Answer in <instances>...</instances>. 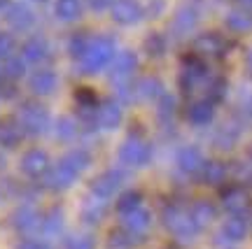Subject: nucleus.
Instances as JSON below:
<instances>
[{"label":"nucleus","mask_w":252,"mask_h":249,"mask_svg":"<svg viewBox=\"0 0 252 249\" xmlns=\"http://www.w3.org/2000/svg\"><path fill=\"white\" fill-rule=\"evenodd\" d=\"M112 56H115L112 42H108V40L94 42L91 47H87V52L82 56V61H84V72H98L100 68H105V65L112 61Z\"/></svg>","instance_id":"nucleus-2"},{"label":"nucleus","mask_w":252,"mask_h":249,"mask_svg":"<svg viewBox=\"0 0 252 249\" xmlns=\"http://www.w3.org/2000/svg\"><path fill=\"white\" fill-rule=\"evenodd\" d=\"M35 226H40V217L35 214V210H31V207L19 210L17 212V228H21V231H33Z\"/></svg>","instance_id":"nucleus-20"},{"label":"nucleus","mask_w":252,"mask_h":249,"mask_svg":"<svg viewBox=\"0 0 252 249\" xmlns=\"http://www.w3.org/2000/svg\"><path fill=\"white\" fill-rule=\"evenodd\" d=\"M103 214H105V198H91L89 203L84 205V219L91 223H96L103 219Z\"/></svg>","instance_id":"nucleus-19"},{"label":"nucleus","mask_w":252,"mask_h":249,"mask_svg":"<svg viewBox=\"0 0 252 249\" xmlns=\"http://www.w3.org/2000/svg\"><path fill=\"white\" fill-rule=\"evenodd\" d=\"M203 179H206L208 184H222L226 179V166L224 163H220V161H210L203 166Z\"/></svg>","instance_id":"nucleus-17"},{"label":"nucleus","mask_w":252,"mask_h":249,"mask_svg":"<svg viewBox=\"0 0 252 249\" xmlns=\"http://www.w3.org/2000/svg\"><path fill=\"white\" fill-rule=\"evenodd\" d=\"M138 93L145 96V98H157V96L161 93V84L157 80H143L138 84Z\"/></svg>","instance_id":"nucleus-25"},{"label":"nucleus","mask_w":252,"mask_h":249,"mask_svg":"<svg viewBox=\"0 0 252 249\" xmlns=\"http://www.w3.org/2000/svg\"><path fill=\"white\" fill-rule=\"evenodd\" d=\"M133 68H135V56L133 54H122L117 58V63H115V70H112V77L115 80H126L131 72H133Z\"/></svg>","instance_id":"nucleus-18"},{"label":"nucleus","mask_w":252,"mask_h":249,"mask_svg":"<svg viewBox=\"0 0 252 249\" xmlns=\"http://www.w3.org/2000/svg\"><path fill=\"white\" fill-rule=\"evenodd\" d=\"M140 240L138 235H133V233H128L126 228H122V231H115L112 233V247H131V245H135V242Z\"/></svg>","instance_id":"nucleus-24"},{"label":"nucleus","mask_w":252,"mask_h":249,"mask_svg":"<svg viewBox=\"0 0 252 249\" xmlns=\"http://www.w3.org/2000/svg\"><path fill=\"white\" fill-rule=\"evenodd\" d=\"M226 42L224 37L215 35V33H208V35H201L194 42V54L201 56V58H222L226 54Z\"/></svg>","instance_id":"nucleus-4"},{"label":"nucleus","mask_w":252,"mask_h":249,"mask_svg":"<svg viewBox=\"0 0 252 249\" xmlns=\"http://www.w3.org/2000/svg\"><path fill=\"white\" fill-rule=\"evenodd\" d=\"M59 133L61 135H72L75 133V128H72V124L68 121V119H63L61 124H59Z\"/></svg>","instance_id":"nucleus-31"},{"label":"nucleus","mask_w":252,"mask_h":249,"mask_svg":"<svg viewBox=\"0 0 252 249\" xmlns=\"http://www.w3.org/2000/svg\"><path fill=\"white\" fill-rule=\"evenodd\" d=\"M248 233V221L243 219V214H231L224 223H222V238L226 242H241Z\"/></svg>","instance_id":"nucleus-11"},{"label":"nucleus","mask_w":252,"mask_h":249,"mask_svg":"<svg viewBox=\"0 0 252 249\" xmlns=\"http://www.w3.org/2000/svg\"><path fill=\"white\" fill-rule=\"evenodd\" d=\"M0 2H2V0H0Z\"/></svg>","instance_id":"nucleus-34"},{"label":"nucleus","mask_w":252,"mask_h":249,"mask_svg":"<svg viewBox=\"0 0 252 249\" xmlns=\"http://www.w3.org/2000/svg\"><path fill=\"white\" fill-rule=\"evenodd\" d=\"M119 184H122V172L108 170V172H103V175L91 184V194L96 198H105V200H108L110 196H115V191L119 189Z\"/></svg>","instance_id":"nucleus-6"},{"label":"nucleus","mask_w":252,"mask_h":249,"mask_svg":"<svg viewBox=\"0 0 252 249\" xmlns=\"http://www.w3.org/2000/svg\"><path fill=\"white\" fill-rule=\"evenodd\" d=\"M19 249H49L47 242H40V240H24L19 245Z\"/></svg>","instance_id":"nucleus-30"},{"label":"nucleus","mask_w":252,"mask_h":249,"mask_svg":"<svg viewBox=\"0 0 252 249\" xmlns=\"http://www.w3.org/2000/svg\"><path fill=\"white\" fill-rule=\"evenodd\" d=\"M21 133H24V128H19L14 124H2L0 126V142L5 144V147H14L19 142Z\"/></svg>","instance_id":"nucleus-21"},{"label":"nucleus","mask_w":252,"mask_h":249,"mask_svg":"<svg viewBox=\"0 0 252 249\" xmlns=\"http://www.w3.org/2000/svg\"><path fill=\"white\" fill-rule=\"evenodd\" d=\"M163 223L168 226V231L173 235H178L180 240H194L198 233V226L194 223L189 210L180 207V205H168L163 212Z\"/></svg>","instance_id":"nucleus-1"},{"label":"nucleus","mask_w":252,"mask_h":249,"mask_svg":"<svg viewBox=\"0 0 252 249\" xmlns=\"http://www.w3.org/2000/svg\"><path fill=\"white\" fill-rule=\"evenodd\" d=\"M47 126V112L42 107H28L21 116V128L26 133H42Z\"/></svg>","instance_id":"nucleus-12"},{"label":"nucleus","mask_w":252,"mask_h":249,"mask_svg":"<svg viewBox=\"0 0 252 249\" xmlns=\"http://www.w3.org/2000/svg\"><path fill=\"white\" fill-rule=\"evenodd\" d=\"M61 214H49V217H47L45 221H42V228H45V233L47 235H56V233L61 231Z\"/></svg>","instance_id":"nucleus-26"},{"label":"nucleus","mask_w":252,"mask_h":249,"mask_svg":"<svg viewBox=\"0 0 252 249\" xmlns=\"http://www.w3.org/2000/svg\"><path fill=\"white\" fill-rule=\"evenodd\" d=\"M117 19L119 21H133V19H138V9L131 7V5H119L117 7Z\"/></svg>","instance_id":"nucleus-28"},{"label":"nucleus","mask_w":252,"mask_h":249,"mask_svg":"<svg viewBox=\"0 0 252 249\" xmlns=\"http://www.w3.org/2000/svg\"><path fill=\"white\" fill-rule=\"evenodd\" d=\"M21 68H24V65H21V63H7V70H2V75H5V77H9V80H14V77H19V75H21Z\"/></svg>","instance_id":"nucleus-29"},{"label":"nucleus","mask_w":252,"mask_h":249,"mask_svg":"<svg viewBox=\"0 0 252 249\" xmlns=\"http://www.w3.org/2000/svg\"><path fill=\"white\" fill-rule=\"evenodd\" d=\"M65 249H94V240L89 235H75V238L68 240Z\"/></svg>","instance_id":"nucleus-27"},{"label":"nucleus","mask_w":252,"mask_h":249,"mask_svg":"<svg viewBox=\"0 0 252 249\" xmlns=\"http://www.w3.org/2000/svg\"><path fill=\"white\" fill-rule=\"evenodd\" d=\"M152 156V149L145 140H138V138H128L119 151V159L124 161L126 166H145Z\"/></svg>","instance_id":"nucleus-3"},{"label":"nucleus","mask_w":252,"mask_h":249,"mask_svg":"<svg viewBox=\"0 0 252 249\" xmlns=\"http://www.w3.org/2000/svg\"><path fill=\"white\" fill-rule=\"evenodd\" d=\"M119 121H122V107L115 103V100H108V103H103L98 107V112H96V124L100 128H105V131H112V128H117Z\"/></svg>","instance_id":"nucleus-9"},{"label":"nucleus","mask_w":252,"mask_h":249,"mask_svg":"<svg viewBox=\"0 0 252 249\" xmlns=\"http://www.w3.org/2000/svg\"><path fill=\"white\" fill-rule=\"evenodd\" d=\"M213 114H215V103H210V100H198V103H194V105L189 107V121L196 126H203L208 124L210 119H213Z\"/></svg>","instance_id":"nucleus-14"},{"label":"nucleus","mask_w":252,"mask_h":249,"mask_svg":"<svg viewBox=\"0 0 252 249\" xmlns=\"http://www.w3.org/2000/svg\"><path fill=\"white\" fill-rule=\"evenodd\" d=\"M63 161H65L70 168L77 170V172H82V170L89 166V154H87V151H82V149H77V151H70Z\"/></svg>","instance_id":"nucleus-23"},{"label":"nucleus","mask_w":252,"mask_h":249,"mask_svg":"<svg viewBox=\"0 0 252 249\" xmlns=\"http://www.w3.org/2000/svg\"><path fill=\"white\" fill-rule=\"evenodd\" d=\"M150 223H152V214L147 212L143 205L135 207L133 212L124 214V228L128 233H133V235H143V233L150 228Z\"/></svg>","instance_id":"nucleus-8"},{"label":"nucleus","mask_w":252,"mask_h":249,"mask_svg":"<svg viewBox=\"0 0 252 249\" xmlns=\"http://www.w3.org/2000/svg\"><path fill=\"white\" fill-rule=\"evenodd\" d=\"M77 175H80L77 170L70 168L65 161H61L59 166H54V168H49L45 172V184L47 187H52V189H65L75 182Z\"/></svg>","instance_id":"nucleus-5"},{"label":"nucleus","mask_w":252,"mask_h":249,"mask_svg":"<svg viewBox=\"0 0 252 249\" xmlns=\"http://www.w3.org/2000/svg\"><path fill=\"white\" fill-rule=\"evenodd\" d=\"M21 168L24 172H28L31 177H40V175H45L47 170H49V161H47V154L40 149H33L28 151L24 161H21Z\"/></svg>","instance_id":"nucleus-10"},{"label":"nucleus","mask_w":252,"mask_h":249,"mask_svg":"<svg viewBox=\"0 0 252 249\" xmlns=\"http://www.w3.org/2000/svg\"><path fill=\"white\" fill-rule=\"evenodd\" d=\"M178 166H180L182 172L196 175V172L203 170L206 159H203L201 149H196V147H185V149H180V154H178Z\"/></svg>","instance_id":"nucleus-7"},{"label":"nucleus","mask_w":252,"mask_h":249,"mask_svg":"<svg viewBox=\"0 0 252 249\" xmlns=\"http://www.w3.org/2000/svg\"><path fill=\"white\" fill-rule=\"evenodd\" d=\"M31 89L35 91V93H42V96L52 93V91L56 89V77H54V72H49V70H37L35 75L31 77Z\"/></svg>","instance_id":"nucleus-16"},{"label":"nucleus","mask_w":252,"mask_h":249,"mask_svg":"<svg viewBox=\"0 0 252 249\" xmlns=\"http://www.w3.org/2000/svg\"><path fill=\"white\" fill-rule=\"evenodd\" d=\"M61 12H63V17H72V14H75V2H72V0L61 2Z\"/></svg>","instance_id":"nucleus-32"},{"label":"nucleus","mask_w":252,"mask_h":249,"mask_svg":"<svg viewBox=\"0 0 252 249\" xmlns=\"http://www.w3.org/2000/svg\"><path fill=\"white\" fill-rule=\"evenodd\" d=\"M135 207H140V194H138V191H128V194H124V196H119L117 210L122 214L133 212Z\"/></svg>","instance_id":"nucleus-22"},{"label":"nucleus","mask_w":252,"mask_h":249,"mask_svg":"<svg viewBox=\"0 0 252 249\" xmlns=\"http://www.w3.org/2000/svg\"><path fill=\"white\" fill-rule=\"evenodd\" d=\"M189 214H191L194 223H196L198 231H201V228H206L208 223L217 217V210H215V205L213 203H208V200H198V203H194V207L189 210Z\"/></svg>","instance_id":"nucleus-13"},{"label":"nucleus","mask_w":252,"mask_h":249,"mask_svg":"<svg viewBox=\"0 0 252 249\" xmlns=\"http://www.w3.org/2000/svg\"><path fill=\"white\" fill-rule=\"evenodd\" d=\"M248 65H250V70H252V54L248 56Z\"/></svg>","instance_id":"nucleus-33"},{"label":"nucleus","mask_w":252,"mask_h":249,"mask_svg":"<svg viewBox=\"0 0 252 249\" xmlns=\"http://www.w3.org/2000/svg\"><path fill=\"white\" fill-rule=\"evenodd\" d=\"M224 207H226V212H231V214H243L248 210V194L238 187L229 189L224 194Z\"/></svg>","instance_id":"nucleus-15"}]
</instances>
